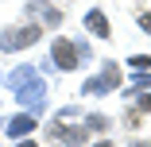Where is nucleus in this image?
I'll list each match as a JSON object with an SVG mask.
<instances>
[{
	"label": "nucleus",
	"instance_id": "1",
	"mask_svg": "<svg viewBox=\"0 0 151 147\" xmlns=\"http://www.w3.org/2000/svg\"><path fill=\"white\" fill-rule=\"evenodd\" d=\"M12 89H16L19 105H27L31 112H39V108H43V77H39L31 66L12 70Z\"/></svg>",
	"mask_w": 151,
	"mask_h": 147
},
{
	"label": "nucleus",
	"instance_id": "2",
	"mask_svg": "<svg viewBox=\"0 0 151 147\" xmlns=\"http://www.w3.org/2000/svg\"><path fill=\"white\" fill-rule=\"evenodd\" d=\"M50 58H54V66L58 70H78V62H81V54H78V43L74 39H54L50 43Z\"/></svg>",
	"mask_w": 151,
	"mask_h": 147
},
{
	"label": "nucleus",
	"instance_id": "3",
	"mask_svg": "<svg viewBox=\"0 0 151 147\" xmlns=\"http://www.w3.org/2000/svg\"><path fill=\"white\" fill-rule=\"evenodd\" d=\"M31 43H39V27H35V23L0 31V47H4V50H19V47H31Z\"/></svg>",
	"mask_w": 151,
	"mask_h": 147
},
{
	"label": "nucleus",
	"instance_id": "4",
	"mask_svg": "<svg viewBox=\"0 0 151 147\" xmlns=\"http://www.w3.org/2000/svg\"><path fill=\"white\" fill-rule=\"evenodd\" d=\"M116 85H120V66H116V62H105V66H101V77L85 81L81 89H85V93H109V89H116Z\"/></svg>",
	"mask_w": 151,
	"mask_h": 147
},
{
	"label": "nucleus",
	"instance_id": "5",
	"mask_svg": "<svg viewBox=\"0 0 151 147\" xmlns=\"http://www.w3.org/2000/svg\"><path fill=\"white\" fill-rule=\"evenodd\" d=\"M85 27H89L97 39H109V35H112V27H109V19H105V12H101V8L85 12Z\"/></svg>",
	"mask_w": 151,
	"mask_h": 147
},
{
	"label": "nucleus",
	"instance_id": "6",
	"mask_svg": "<svg viewBox=\"0 0 151 147\" xmlns=\"http://www.w3.org/2000/svg\"><path fill=\"white\" fill-rule=\"evenodd\" d=\"M31 12H35L43 23H50V27H58V23H62V12H58L50 0H31Z\"/></svg>",
	"mask_w": 151,
	"mask_h": 147
},
{
	"label": "nucleus",
	"instance_id": "7",
	"mask_svg": "<svg viewBox=\"0 0 151 147\" xmlns=\"http://www.w3.org/2000/svg\"><path fill=\"white\" fill-rule=\"evenodd\" d=\"M50 136H58L62 143H85V128H62V124H50Z\"/></svg>",
	"mask_w": 151,
	"mask_h": 147
},
{
	"label": "nucleus",
	"instance_id": "8",
	"mask_svg": "<svg viewBox=\"0 0 151 147\" xmlns=\"http://www.w3.org/2000/svg\"><path fill=\"white\" fill-rule=\"evenodd\" d=\"M31 128H35V116H16V120H8V136H12V139L27 136Z\"/></svg>",
	"mask_w": 151,
	"mask_h": 147
},
{
	"label": "nucleus",
	"instance_id": "9",
	"mask_svg": "<svg viewBox=\"0 0 151 147\" xmlns=\"http://www.w3.org/2000/svg\"><path fill=\"white\" fill-rule=\"evenodd\" d=\"M89 128H93V132H105L109 120H105V116H89Z\"/></svg>",
	"mask_w": 151,
	"mask_h": 147
},
{
	"label": "nucleus",
	"instance_id": "10",
	"mask_svg": "<svg viewBox=\"0 0 151 147\" xmlns=\"http://www.w3.org/2000/svg\"><path fill=\"white\" fill-rule=\"evenodd\" d=\"M132 66H136V70H151V58H147V54H136Z\"/></svg>",
	"mask_w": 151,
	"mask_h": 147
},
{
	"label": "nucleus",
	"instance_id": "11",
	"mask_svg": "<svg viewBox=\"0 0 151 147\" xmlns=\"http://www.w3.org/2000/svg\"><path fill=\"white\" fill-rule=\"evenodd\" d=\"M136 23L143 27V31H151V12H139V16H136Z\"/></svg>",
	"mask_w": 151,
	"mask_h": 147
},
{
	"label": "nucleus",
	"instance_id": "12",
	"mask_svg": "<svg viewBox=\"0 0 151 147\" xmlns=\"http://www.w3.org/2000/svg\"><path fill=\"white\" fill-rule=\"evenodd\" d=\"M139 112H151V93H147V97H139Z\"/></svg>",
	"mask_w": 151,
	"mask_h": 147
},
{
	"label": "nucleus",
	"instance_id": "13",
	"mask_svg": "<svg viewBox=\"0 0 151 147\" xmlns=\"http://www.w3.org/2000/svg\"><path fill=\"white\" fill-rule=\"evenodd\" d=\"M16 147H35V143L31 139H16Z\"/></svg>",
	"mask_w": 151,
	"mask_h": 147
},
{
	"label": "nucleus",
	"instance_id": "14",
	"mask_svg": "<svg viewBox=\"0 0 151 147\" xmlns=\"http://www.w3.org/2000/svg\"><path fill=\"white\" fill-rule=\"evenodd\" d=\"M97 147H112V143H109V139H105V143H97Z\"/></svg>",
	"mask_w": 151,
	"mask_h": 147
},
{
	"label": "nucleus",
	"instance_id": "15",
	"mask_svg": "<svg viewBox=\"0 0 151 147\" xmlns=\"http://www.w3.org/2000/svg\"><path fill=\"white\" fill-rule=\"evenodd\" d=\"M132 147H147V143H132Z\"/></svg>",
	"mask_w": 151,
	"mask_h": 147
}]
</instances>
